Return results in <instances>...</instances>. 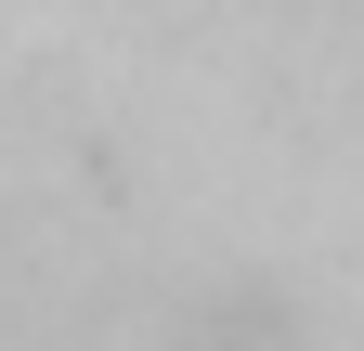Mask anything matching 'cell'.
<instances>
[{"mask_svg": "<svg viewBox=\"0 0 364 351\" xmlns=\"http://www.w3.org/2000/svg\"><path fill=\"white\" fill-rule=\"evenodd\" d=\"M169 351H312V325H299L273 286H208L196 313H182V338H169Z\"/></svg>", "mask_w": 364, "mask_h": 351, "instance_id": "cell-1", "label": "cell"}]
</instances>
